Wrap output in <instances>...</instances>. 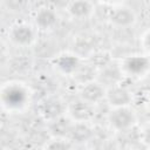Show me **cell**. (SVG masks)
Listing matches in <instances>:
<instances>
[{
    "mask_svg": "<svg viewBox=\"0 0 150 150\" xmlns=\"http://www.w3.org/2000/svg\"><path fill=\"white\" fill-rule=\"evenodd\" d=\"M33 102V90L22 80H7L0 88V104L7 114H22Z\"/></svg>",
    "mask_w": 150,
    "mask_h": 150,
    "instance_id": "1",
    "label": "cell"
},
{
    "mask_svg": "<svg viewBox=\"0 0 150 150\" xmlns=\"http://www.w3.org/2000/svg\"><path fill=\"white\" fill-rule=\"evenodd\" d=\"M117 66L123 79L141 81L150 75V56L142 52L122 56Z\"/></svg>",
    "mask_w": 150,
    "mask_h": 150,
    "instance_id": "2",
    "label": "cell"
},
{
    "mask_svg": "<svg viewBox=\"0 0 150 150\" xmlns=\"http://www.w3.org/2000/svg\"><path fill=\"white\" fill-rule=\"evenodd\" d=\"M39 30L30 21H15L7 30V40L13 47L25 49L30 48L38 42Z\"/></svg>",
    "mask_w": 150,
    "mask_h": 150,
    "instance_id": "3",
    "label": "cell"
},
{
    "mask_svg": "<svg viewBox=\"0 0 150 150\" xmlns=\"http://www.w3.org/2000/svg\"><path fill=\"white\" fill-rule=\"evenodd\" d=\"M105 122L110 130L115 132H125L138 124V115L132 105L109 108Z\"/></svg>",
    "mask_w": 150,
    "mask_h": 150,
    "instance_id": "4",
    "label": "cell"
},
{
    "mask_svg": "<svg viewBox=\"0 0 150 150\" xmlns=\"http://www.w3.org/2000/svg\"><path fill=\"white\" fill-rule=\"evenodd\" d=\"M53 70L63 77L76 76L84 66V57L73 50H63L55 54L50 61Z\"/></svg>",
    "mask_w": 150,
    "mask_h": 150,
    "instance_id": "5",
    "label": "cell"
},
{
    "mask_svg": "<svg viewBox=\"0 0 150 150\" xmlns=\"http://www.w3.org/2000/svg\"><path fill=\"white\" fill-rule=\"evenodd\" d=\"M107 20L110 26L117 29H127L136 25L137 22V14L135 9L127 4L118 2L112 4L109 12Z\"/></svg>",
    "mask_w": 150,
    "mask_h": 150,
    "instance_id": "6",
    "label": "cell"
},
{
    "mask_svg": "<svg viewBox=\"0 0 150 150\" xmlns=\"http://www.w3.org/2000/svg\"><path fill=\"white\" fill-rule=\"evenodd\" d=\"M36 110L40 117L46 123H48L66 115L67 102H64L60 96L48 95L38 102Z\"/></svg>",
    "mask_w": 150,
    "mask_h": 150,
    "instance_id": "7",
    "label": "cell"
},
{
    "mask_svg": "<svg viewBox=\"0 0 150 150\" xmlns=\"http://www.w3.org/2000/svg\"><path fill=\"white\" fill-rule=\"evenodd\" d=\"M30 22L39 32H50L57 27L60 14L54 6L41 5L33 11Z\"/></svg>",
    "mask_w": 150,
    "mask_h": 150,
    "instance_id": "8",
    "label": "cell"
},
{
    "mask_svg": "<svg viewBox=\"0 0 150 150\" xmlns=\"http://www.w3.org/2000/svg\"><path fill=\"white\" fill-rule=\"evenodd\" d=\"M107 87L98 81L96 77L83 81L79 88L76 96L93 105H98L102 102H105Z\"/></svg>",
    "mask_w": 150,
    "mask_h": 150,
    "instance_id": "9",
    "label": "cell"
},
{
    "mask_svg": "<svg viewBox=\"0 0 150 150\" xmlns=\"http://www.w3.org/2000/svg\"><path fill=\"white\" fill-rule=\"evenodd\" d=\"M66 115L75 123H93L96 117V105H93L76 96V98L67 102Z\"/></svg>",
    "mask_w": 150,
    "mask_h": 150,
    "instance_id": "10",
    "label": "cell"
},
{
    "mask_svg": "<svg viewBox=\"0 0 150 150\" xmlns=\"http://www.w3.org/2000/svg\"><path fill=\"white\" fill-rule=\"evenodd\" d=\"M132 102L134 94L127 86L123 84V82H120L107 88L105 103L109 105V108L132 105Z\"/></svg>",
    "mask_w": 150,
    "mask_h": 150,
    "instance_id": "11",
    "label": "cell"
},
{
    "mask_svg": "<svg viewBox=\"0 0 150 150\" xmlns=\"http://www.w3.org/2000/svg\"><path fill=\"white\" fill-rule=\"evenodd\" d=\"M96 11V5L89 0H73L64 5L66 15L75 21L89 20Z\"/></svg>",
    "mask_w": 150,
    "mask_h": 150,
    "instance_id": "12",
    "label": "cell"
},
{
    "mask_svg": "<svg viewBox=\"0 0 150 150\" xmlns=\"http://www.w3.org/2000/svg\"><path fill=\"white\" fill-rule=\"evenodd\" d=\"M94 136V129L93 123H75L73 122L68 138L75 144V145H82L87 142H89Z\"/></svg>",
    "mask_w": 150,
    "mask_h": 150,
    "instance_id": "13",
    "label": "cell"
},
{
    "mask_svg": "<svg viewBox=\"0 0 150 150\" xmlns=\"http://www.w3.org/2000/svg\"><path fill=\"white\" fill-rule=\"evenodd\" d=\"M41 150H75V144L68 137H49Z\"/></svg>",
    "mask_w": 150,
    "mask_h": 150,
    "instance_id": "14",
    "label": "cell"
},
{
    "mask_svg": "<svg viewBox=\"0 0 150 150\" xmlns=\"http://www.w3.org/2000/svg\"><path fill=\"white\" fill-rule=\"evenodd\" d=\"M138 43L141 47V52L145 55L150 56V27H148L145 30H143L139 35Z\"/></svg>",
    "mask_w": 150,
    "mask_h": 150,
    "instance_id": "15",
    "label": "cell"
},
{
    "mask_svg": "<svg viewBox=\"0 0 150 150\" xmlns=\"http://www.w3.org/2000/svg\"><path fill=\"white\" fill-rule=\"evenodd\" d=\"M139 142L146 148L150 149V121L145 122L139 129Z\"/></svg>",
    "mask_w": 150,
    "mask_h": 150,
    "instance_id": "16",
    "label": "cell"
},
{
    "mask_svg": "<svg viewBox=\"0 0 150 150\" xmlns=\"http://www.w3.org/2000/svg\"><path fill=\"white\" fill-rule=\"evenodd\" d=\"M144 105H145V109L150 112V91L148 93L146 97H145V101H144Z\"/></svg>",
    "mask_w": 150,
    "mask_h": 150,
    "instance_id": "17",
    "label": "cell"
},
{
    "mask_svg": "<svg viewBox=\"0 0 150 150\" xmlns=\"http://www.w3.org/2000/svg\"><path fill=\"white\" fill-rule=\"evenodd\" d=\"M146 150H150V149H146Z\"/></svg>",
    "mask_w": 150,
    "mask_h": 150,
    "instance_id": "18",
    "label": "cell"
}]
</instances>
